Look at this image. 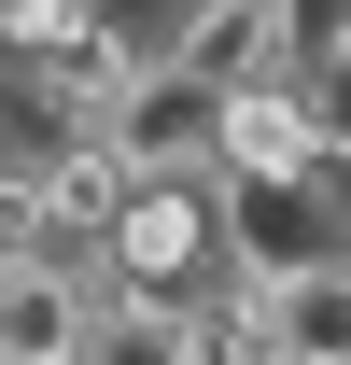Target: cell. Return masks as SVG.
Instances as JSON below:
<instances>
[{"label":"cell","mask_w":351,"mask_h":365,"mask_svg":"<svg viewBox=\"0 0 351 365\" xmlns=\"http://www.w3.org/2000/svg\"><path fill=\"white\" fill-rule=\"evenodd\" d=\"M211 127H225V85H197V71H169V56H141L98 140H113L127 169H211Z\"/></svg>","instance_id":"obj_4"},{"label":"cell","mask_w":351,"mask_h":365,"mask_svg":"<svg viewBox=\"0 0 351 365\" xmlns=\"http://www.w3.org/2000/svg\"><path fill=\"white\" fill-rule=\"evenodd\" d=\"M85 365H197V309H183V295H127V281H98Z\"/></svg>","instance_id":"obj_6"},{"label":"cell","mask_w":351,"mask_h":365,"mask_svg":"<svg viewBox=\"0 0 351 365\" xmlns=\"http://www.w3.org/2000/svg\"><path fill=\"white\" fill-rule=\"evenodd\" d=\"M85 323H98V267L0 239V365H85Z\"/></svg>","instance_id":"obj_3"},{"label":"cell","mask_w":351,"mask_h":365,"mask_svg":"<svg viewBox=\"0 0 351 365\" xmlns=\"http://www.w3.org/2000/svg\"><path fill=\"white\" fill-rule=\"evenodd\" d=\"M295 98H309V140H323V169H351V43H337V56H309V71H295Z\"/></svg>","instance_id":"obj_7"},{"label":"cell","mask_w":351,"mask_h":365,"mask_svg":"<svg viewBox=\"0 0 351 365\" xmlns=\"http://www.w3.org/2000/svg\"><path fill=\"white\" fill-rule=\"evenodd\" d=\"M253 365H309V351H281V337H267V351H253Z\"/></svg>","instance_id":"obj_9"},{"label":"cell","mask_w":351,"mask_h":365,"mask_svg":"<svg viewBox=\"0 0 351 365\" xmlns=\"http://www.w3.org/2000/svg\"><path fill=\"white\" fill-rule=\"evenodd\" d=\"M85 267H98V281H127V295H197V281H225L211 169H127V197H113V225H98Z\"/></svg>","instance_id":"obj_1"},{"label":"cell","mask_w":351,"mask_h":365,"mask_svg":"<svg viewBox=\"0 0 351 365\" xmlns=\"http://www.w3.org/2000/svg\"><path fill=\"white\" fill-rule=\"evenodd\" d=\"M211 211H225V267L253 295L295 281V267H323V253H351V169H281V182L211 169Z\"/></svg>","instance_id":"obj_2"},{"label":"cell","mask_w":351,"mask_h":365,"mask_svg":"<svg viewBox=\"0 0 351 365\" xmlns=\"http://www.w3.org/2000/svg\"><path fill=\"white\" fill-rule=\"evenodd\" d=\"M281 43H295V71L337 56V43H351V0H281Z\"/></svg>","instance_id":"obj_8"},{"label":"cell","mask_w":351,"mask_h":365,"mask_svg":"<svg viewBox=\"0 0 351 365\" xmlns=\"http://www.w3.org/2000/svg\"><path fill=\"white\" fill-rule=\"evenodd\" d=\"M211 169H239V182H281V169H323V140H309V98H295V71H281V85H225V127H211Z\"/></svg>","instance_id":"obj_5"}]
</instances>
